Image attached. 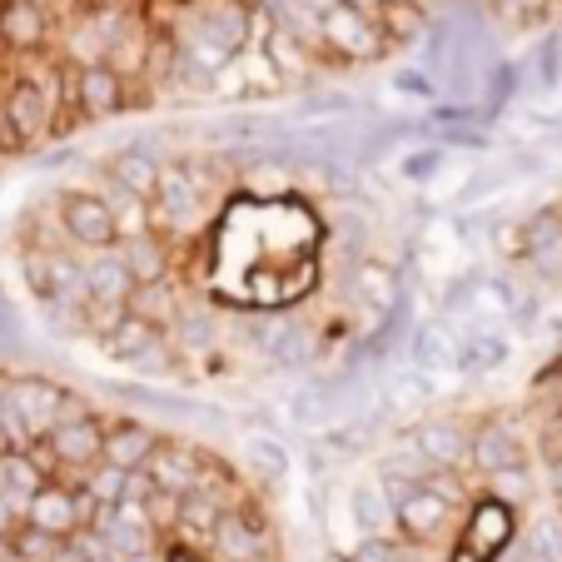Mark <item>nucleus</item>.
<instances>
[{"label":"nucleus","mask_w":562,"mask_h":562,"mask_svg":"<svg viewBox=\"0 0 562 562\" xmlns=\"http://www.w3.org/2000/svg\"><path fill=\"white\" fill-rule=\"evenodd\" d=\"M249 21H255V5H249V0H204L200 11H194V21L184 25V41H180L184 60L204 75L224 70V65L239 55V45H245Z\"/></svg>","instance_id":"f257e3e1"},{"label":"nucleus","mask_w":562,"mask_h":562,"mask_svg":"<svg viewBox=\"0 0 562 562\" xmlns=\"http://www.w3.org/2000/svg\"><path fill=\"white\" fill-rule=\"evenodd\" d=\"M204 170L200 165H159L155 194H149V224H165V229H190L194 220L204 214Z\"/></svg>","instance_id":"f03ea898"},{"label":"nucleus","mask_w":562,"mask_h":562,"mask_svg":"<svg viewBox=\"0 0 562 562\" xmlns=\"http://www.w3.org/2000/svg\"><path fill=\"white\" fill-rule=\"evenodd\" d=\"M318 31H324V45L339 50L344 60H373V55L389 50L379 11H363V5H349V0H339V5L318 15Z\"/></svg>","instance_id":"7ed1b4c3"},{"label":"nucleus","mask_w":562,"mask_h":562,"mask_svg":"<svg viewBox=\"0 0 562 562\" xmlns=\"http://www.w3.org/2000/svg\"><path fill=\"white\" fill-rule=\"evenodd\" d=\"M55 115V80H41V75H25L15 80V90L5 95V135L11 145H31Z\"/></svg>","instance_id":"20e7f679"},{"label":"nucleus","mask_w":562,"mask_h":562,"mask_svg":"<svg viewBox=\"0 0 562 562\" xmlns=\"http://www.w3.org/2000/svg\"><path fill=\"white\" fill-rule=\"evenodd\" d=\"M60 224H65V234H70V245H86V249H110L120 239L110 200H100V194H65Z\"/></svg>","instance_id":"39448f33"},{"label":"nucleus","mask_w":562,"mask_h":562,"mask_svg":"<svg viewBox=\"0 0 562 562\" xmlns=\"http://www.w3.org/2000/svg\"><path fill=\"white\" fill-rule=\"evenodd\" d=\"M86 289H90V304L125 308L130 289H135V274H130L125 255H120L115 245H110V249H90V259H86Z\"/></svg>","instance_id":"423d86ee"},{"label":"nucleus","mask_w":562,"mask_h":562,"mask_svg":"<svg viewBox=\"0 0 562 562\" xmlns=\"http://www.w3.org/2000/svg\"><path fill=\"white\" fill-rule=\"evenodd\" d=\"M393 513H398V528H404L408 538L428 542V538H438L448 522V493L434 488V483H414L404 498L393 503Z\"/></svg>","instance_id":"0eeeda50"},{"label":"nucleus","mask_w":562,"mask_h":562,"mask_svg":"<svg viewBox=\"0 0 562 562\" xmlns=\"http://www.w3.org/2000/svg\"><path fill=\"white\" fill-rule=\"evenodd\" d=\"M25 513H31V528L60 538V532H70L80 518L95 513V498H90V493L75 498V493H65V488H35L31 498H25Z\"/></svg>","instance_id":"6e6552de"},{"label":"nucleus","mask_w":562,"mask_h":562,"mask_svg":"<svg viewBox=\"0 0 562 562\" xmlns=\"http://www.w3.org/2000/svg\"><path fill=\"white\" fill-rule=\"evenodd\" d=\"M95 532L110 542L120 562L135 558V552H149V522H145V508L139 503H115L95 518Z\"/></svg>","instance_id":"1a4fd4ad"},{"label":"nucleus","mask_w":562,"mask_h":562,"mask_svg":"<svg viewBox=\"0 0 562 562\" xmlns=\"http://www.w3.org/2000/svg\"><path fill=\"white\" fill-rule=\"evenodd\" d=\"M204 463L190 453V448H155L149 453V483H155V493H170V498H180V493H190L194 483H200Z\"/></svg>","instance_id":"9d476101"},{"label":"nucleus","mask_w":562,"mask_h":562,"mask_svg":"<svg viewBox=\"0 0 562 562\" xmlns=\"http://www.w3.org/2000/svg\"><path fill=\"white\" fill-rule=\"evenodd\" d=\"M210 542H214V552L229 562H255L259 552H269V538L259 532V522L245 518V513H220Z\"/></svg>","instance_id":"9b49d317"},{"label":"nucleus","mask_w":562,"mask_h":562,"mask_svg":"<svg viewBox=\"0 0 562 562\" xmlns=\"http://www.w3.org/2000/svg\"><path fill=\"white\" fill-rule=\"evenodd\" d=\"M100 443H105V434H100V428L90 424V414L65 418V424H55V428H50V448H55V458H60V463H70V468L95 463V458H100Z\"/></svg>","instance_id":"f8f14e48"},{"label":"nucleus","mask_w":562,"mask_h":562,"mask_svg":"<svg viewBox=\"0 0 562 562\" xmlns=\"http://www.w3.org/2000/svg\"><path fill=\"white\" fill-rule=\"evenodd\" d=\"M155 448H159L155 428L125 424V428H115V434H105V443H100V458H105L110 468H125V473H130V468H145Z\"/></svg>","instance_id":"ddd939ff"},{"label":"nucleus","mask_w":562,"mask_h":562,"mask_svg":"<svg viewBox=\"0 0 562 562\" xmlns=\"http://www.w3.org/2000/svg\"><path fill=\"white\" fill-rule=\"evenodd\" d=\"M155 180H159V159L149 155V145L120 149V155L110 159V184H120V190L135 194V200H149V194H155Z\"/></svg>","instance_id":"4468645a"},{"label":"nucleus","mask_w":562,"mask_h":562,"mask_svg":"<svg viewBox=\"0 0 562 562\" xmlns=\"http://www.w3.org/2000/svg\"><path fill=\"white\" fill-rule=\"evenodd\" d=\"M265 60H269V70L284 75V80H304V75L314 70V50H308L299 35H289L279 21L269 25V35H265Z\"/></svg>","instance_id":"2eb2a0df"},{"label":"nucleus","mask_w":562,"mask_h":562,"mask_svg":"<svg viewBox=\"0 0 562 562\" xmlns=\"http://www.w3.org/2000/svg\"><path fill=\"white\" fill-rule=\"evenodd\" d=\"M120 100H125V80L110 65H86L80 70V105H86V115H110V110H120Z\"/></svg>","instance_id":"dca6fc26"},{"label":"nucleus","mask_w":562,"mask_h":562,"mask_svg":"<svg viewBox=\"0 0 562 562\" xmlns=\"http://www.w3.org/2000/svg\"><path fill=\"white\" fill-rule=\"evenodd\" d=\"M110 349H115L120 359H149V353L165 349V339H159V329L149 324V318L125 314L115 329H110Z\"/></svg>","instance_id":"f3484780"},{"label":"nucleus","mask_w":562,"mask_h":562,"mask_svg":"<svg viewBox=\"0 0 562 562\" xmlns=\"http://www.w3.org/2000/svg\"><path fill=\"white\" fill-rule=\"evenodd\" d=\"M379 25H383V35H389V41L414 45L418 35L428 31V15H424V5H418V0H379Z\"/></svg>","instance_id":"a211bd4d"},{"label":"nucleus","mask_w":562,"mask_h":562,"mask_svg":"<svg viewBox=\"0 0 562 562\" xmlns=\"http://www.w3.org/2000/svg\"><path fill=\"white\" fill-rule=\"evenodd\" d=\"M473 458H477L483 473H498V477H508V473H518L522 468V448L513 443L508 434H498V428H488V434L473 438Z\"/></svg>","instance_id":"6ab92c4d"},{"label":"nucleus","mask_w":562,"mask_h":562,"mask_svg":"<svg viewBox=\"0 0 562 562\" xmlns=\"http://www.w3.org/2000/svg\"><path fill=\"white\" fill-rule=\"evenodd\" d=\"M0 35L15 45H35L45 35V11L41 0H11L5 5V15H0Z\"/></svg>","instance_id":"aec40b11"},{"label":"nucleus","mask_w":562,"mask_h":562,"mask_svg":"<svg viewBox=\"0 0 562 562\" xmlns=\"http://www.w3.org/2000/svg\"><path fill=\"white\" fill-rule=\"evenodd\" d=\"M259 334H265V349L274 353L279 363H304L308 359V334L299 329L294 318H269Z\"/></svg>","instance_id":"412c9836"},{"label":"nucleus","mask_w":562,"mask_h":562,"mask_svg":"<svg viewBox=\"0 0 562 562\" xmlns=\"http://www.w3.org/2000/svg\"><path fill=\"white\" fill-rule=\"evenodd\" d=\"M359 299L373 308V314H393L398 308V274H389L383 265H363L359 269Z\"/></svg>","instance_id":"4be33fe9"},{"label":"nucleus","mask_w":562,"mask_h":562,"mask_svg":"<svg viewBox=\"0 0 562 562\" xmlns=\"http://www.w3.org/2000/svg\"><path fill=\"white\" fill-rule=\"evenodd\" d=\"M503 359H508V344H503L498 334H473V339H463L453 349V363H463L468 373H488V369H498Z\"/></svg>","instance_id":"5701e85b"},{"label":"nucleus","mask_w":562,"mask_h":562,"mask_svg":"<svg viewBox=\"0 0 562 562\" xmlns=\"http://www.w3.org/2000/svg\"><path fill=\"white\" fill-rule=\"evenodd\" d=\"M204 477V473H200ZM220 513H224V503L214 498V493H204V483H194L190 493H180V522L190 532H204L210 538L214 532V522H220Z\"/></svg>","instance_id":"b1692460"},{"label":"nucleus","mask_w":562,"mask_h":562,"mask_svg":"<svg viewBox=\"0 0 562 562\" xmlns=\"http://www.w3.org/2000/svg\"><path fill=\"white\" fill-rule=\"evenodd\" d=\"M120 255H125L135 284H145V279H165V249H159L155 234H135V239H125Z\"/></svg>","instance_id":"393cba45"},{"label":"nucleus","mask_w":562,"mask_h":562,"mask_svg":"<svg viewBox=\"0 0 562 562\" xmlns=\"http://www.w3.org/2000/svg\"><path fill=\"white\" fill-rule=\"evenodd\" d=\"M453 349H458V344L448 339L438 324H428V329L414 334V349H408V353H414V363L424 373H438V369H448V363H453Z\"/></svg>","instance_id":"a878e982"},{"label":"nucleus","mask_w":562,"mask_h":562,"mask_svg":"<svg viewBox=\"0 0 562 562\" xmlns=\"http://www.w3.org/2000/svg\"><path fill=\"white\" fill-rule=\"evenodd\" d=\"M418 448H424L434 463H448V468H458L468 458V443H463V434H458L453 424H434V428H424L418 434Z\"/></svg>","instance_id":"bb28decb"},{"label":"nucleus","mask_w":562,"mask_h":562,"mask_svg":"<svg viewBox=\"0 0 562 562\" xmlns=\"http://www.w3.org/2000/svg\"><path fill=\"white\" fill-rule=\"evenodd\" d=\"M389 503H383V483H363V488H353V518H359V528L369 532V538H379L383 528H389Z\"/></svg>","instance_id":"cd10ccee"},{"label":"nucleus","mask_w":562,"mask_h":562,"mask_svg":"<svg viewBox=\"0 0 562 562\" xmlns=\"http://www.w3.org/2000/svg\"><path fill=\"white\" fill-rule=\"evenodd\" d=\"M245 458H249V463H255L265 477L289 473V453H284V443H279V438H269V434L245 438Z\"/></svg>","instance_id":"c85d7f7f"},{"label":"nucleus","mask_w":562,"mask_h":562,"mask_svg":"<svg viewBox=\"0 0 562 562\" xmlns=\"http://www.w3.org/2000/svg\"><path fill=\"white\" fill-rule=\"evenodd\" d=\"M528 255L538 259L542 269H558L562 265V229H558V220H538L528 229Z\"/></svg>","instance_id":"c756f323"},{"label":"nucleus","mask_w":562,"mask_h":562,"mask_svg":"<svg viewBox=\"0 0 562 562\" xmlns=\"http://www.w3.org/2000/svg\"><path fill=\"white\" fill-rule=\"evenodd\" d=\"M468 538L483 542V548H498V542L508 538V508H498V503H488V508H477L473 532H468Z\"/></svg>","instance_id":"7c9ffc66"},{"label":"nucleus","mask_w":562,"mask_h":562,"mask_svg":"<svg viewBox=\"0 0 562 562\" xmlns=\"http://www.w3.org/2000/svg\"><path fill=\"white\" fill-rule=\"evenodd\" d=\"M86 493L95 498V508H115V503L125 498V468H100V473H90Z\"/></svg>","instance_id":"2f4dec72"},{"label":"nucleus","mask_w":562,"mask_h":562,"mask_svg":"<svg viewBox=\"0 0 562 562\" xmlns=\"http://www.w3.org/2000/svg\"><path fill=\"white\" fill-rule=\"evenodd\" d=\"M359 562H404V552H393L383 538H369L363 542V552H359Z\"/></svg>","instance_id":"473e14b6"},{"label":"nucleus","mask_w":562,"mask_h":562,"mask_svg":"<svg viewBox=\"0 0 562 562\" xmlns=\"http://www.w3.org/2000/svg\"><path fill=\"white\" fill-rule=\"evenodd\" d=\"M522 562H558V558H542V552H532V548H522Z\"/></svg>","instance_id":"72a5a7b5"},{"label":"nucleus","mask_w":562,"mask_h":562,"mask_svg":"<svg viewBox=\"0 0 562 562\" xmlns=\"http://www.w3.org/2000/svg\"><path fill=\"white\" fill-rule=\"evenodd\" d=\"M125 562H155V552H135V558H125Z\"/></svg>","instance_id":"f704fd0d"},{"label":"nucleus","mask_w":562,"mask_h":562,"mask_svg":"<svg viewBox=\"0 0 562 562\" xmlns=\"http://www.w3.org/2000/svg\"><path fill=\"white\" fill-rule=\"evenodd\" d=\"M175 562H200V558H190V552H180V558H175Z\"/></svg>","instance_id":"c9c22d12"},{"label":"nucleus","mask_w":562,"mask_h":562,"mask_svg":"<svg viewBox=\"0 0 562 562\" xmlns=\"http://www.w3.org/2000/svg\"><path fill=\"white\" fill-rule=\"evenodd\" d=\"M558 503H562V473H558Z\"/></svg>","instance_id":"e433bc0d"},{"label":"nucleus","mask_w":562,"mask_h":562,"mask_svg":"<svg viewBox=\"0 0 562 562\" xmlns=\"http://www.w3.org/2000/svg\"><path fill=\"white\" fill-rule=\"evenodd\" d=\"M0 448H5V443H0Z\"/></svg>","instance_id":"4c0bfd02"}]
</instances>
